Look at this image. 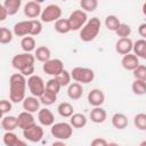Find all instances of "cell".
Returning a JSON list of instances; mask_svg holds the SVG:
<instances>
[{
	"label": "cell",
	"mask_w": 146,
	"mask_h": 146,
	"mask_svg": "<svg viewBox=\"0 0 146 146\" xmlns=\"http://www.w3.org/2000/svg\"><path fill=\"white\" fill-rule=\"evenodd\" d=\"M88 21V16H87V13L82 9H76V10H73L70 16H68V22H70V25H71V29L72 31H79L83 27V25L87 23Z\"/></svg>",
	"instance_id": "8"
},
{
	"label": "cell",
	"mask_w": 146,
	"mask_h": 146,
	"mask_svg": "<svg viewBox=\"0 0 146 146\" xmlns=\"http://www.w3.org/2000/svg\"><path fill=\"white\" fill-rule=\"evenodd\" d=\"M132 51H133L135 55H137L138 57L143 58V55L146 51V40L145 39H139V40L135 41L133 42Z\"/></svg>",
	"instance_id": "34"
},
{
	"label": "cell",
	"mask_w": 146,
	"mask_h": 146,
	"mask_svg": "<svg viewBox=\"0 0 146 146\" xmlns=\"http://www.w3.org/2000/svg\"><path fill=\"white\" fill-rule=\"evenodd\" d=\"M11 100H7V99H1L0 100V110H1V114L2 115H7V113H9L13 108L11 105Z\"/></svg>",
	"instance_id": "41"
},
{
	"label": "cell",
	"mask_w": 146,
	"mask_h": 146,
	"mask_svg": "<svg viewBox=\"0 0 146 146\" xmlns=\"http://www.w3.org/2000/svg\"><path fill=\"white\" fill-rule=\"evenodd\" d=\"M80 7L86 13H92L98 7V0H80Z\"/></svg>",
	"instance_id": "35"
},
{
	"label": "cell",
	"mask_w": 146,
	"mask_h": 146,
	"mask_svg": "<svg viewBox=\"0 0 146 146\" xmlns=\"http://www.w3.org/2000/svg\"><path fill=\"white\" fill-rule=\"evenodd\" d=\"M51 145H52V146H58V145H60V146H65V140L56 139L55 141H52V143H51Z\"/></svg>",
	"instance_id": "45"
},
{
	"label": "cell",
	"mask_w": 146,
	"mask_h": 146,
	"mask_svg": "<svg viewBox=\"0 0 146 146\" xmlns=\"http://www.w3.org/2000/svg\"><path fill=\"white\" fill-rule=\"evenodd\" d=\"M43 128L41 125H38L36 123L27 129H24L23 130V136L26 140L31 141V143H39L42 140L43 138Z\"/></svg>",
	"instance_id": "10"
},
{
	"label": "cell",
	"mask_w": 146,
	"mask_h": 146,
	"mask_svg": "<svg viewBox=\"0 0 146 146\" xmlns=\"http://www.w3.org/2000/svg\"><path fill=\"white\" fill-rule=\"evenodd\" d=\"M38 121L43 127H51L55 123V116L49 108L43 107L38 112Z\"/></svg>",
	"instance_id": "16"
},
{
	"label": "cell",
	"mask_w": 146,
	"mask_h": 146,
	"mask_svg": "<svg viewBox=\"0 0 146 146\" xmlns=\"http://www.w3.org/2000/svg\"><path fill=\"white\" fill-rule=\"evenodd\" d=\"M115 33L120 38H128L131 34V27H130V25H128L125 23H121L119 29L115 31Z\"/></svg>",
	"instance_id": "39"
},
{
	"label": "cell",
	"mask_w": 146,
	"mask_h": 146,
	"mask_svg": "<svg viewBox=\"0 0 146 146\" xmlns=\"http://www.w3.org/2000/svg\"><path fill=\"white\" fill-rule=\"evenodd\" d=\"M39 98H40V102H41L42 105H44V106H50V105H52V104L57 100V94H55V92H52V91L46 89L44 92H43Z\"/></svg>",
	"instance_id": "31"
},
{
	"label": "cell",
	"mask_w": 146,
	"mask_h": 146,
	"mask_svg": "<svg viewBox=\"0 0 146 146\" xmlns=\"http://www.w3.org/2000/svg\"><path fill=\"white\" fill-rule=\"evenodd\" d=\"M22 105H23L24 111H27V112H31V113H36L40 110L41 102H40L39 97H35V96L31 95V96H27V97L24 98V100L22 102Z\"/></svg>",
	"instance_id": "15"
},
{
	"label": "cell",
	"mask_w": 146,
	"mask_h": 146,
	"mask_svg": "<svg viewBox=\"0 0 146 146\" xmlns=\"http://www.w3.org/2000/svg\"><path fill=\"white\" fill-rule=\"evenodd\" d=\"M34 56H35L36 60H39L41 63H44V62H47L51 58V51L48 47L40 46V47H36V49L34 50Z\"/></svg>",
	"instance_id": "24"
},
{
	"label": "cell",
	"mask_w": 146,
	"mask_h": 146,
	"mask_svg": "<svg viewBox=\"0 0 146 146\" xmlns=\"http://www.w3.org/2000/svg\"><path fill=\"white\" fill-rule=\"evenodd\" d=\"M57 112L62 117H71L74 113V108L68 102H63L57 106Z\"/></svg>",
	"instance_id": "29"
},
{
	"label": "cell",
	"mask_w": 146,
	"mask_h": 146,
	"mask_svg": "<svg viewBox=\"0 0 146 146\" xmlns=\"http://www.w3.org/2000/svg\"><path fill=\"white\" fill-rule=\"evenodd\" d=\"M24 15L30 18V19H35L36 17H39L42 13V8H41V3L32 0V1H29L25 3L24 6Z\"/></svg>",
	"instance_id": "11"
},
{
	"label": "cell",
	"mask_w": 146,
	"mask_h": 146,
	"mask_svg": "<svg viewBox=\"0 0 146 146\" xmlns=\"http://www.w3.org/2000/svg\"><path fill=\"white\" fill-rule=\"evenodd\" d=\"M2 141L6 146H18V145H25V141H22L16 133L13 131H6L2 137Z\"/></svg>",
	"instance_id": "23"
},
{
	"label": "cell",
	"mask_w": 146,
	"mask_h": 146,
	"mask_svg": "<svg viewBox=\"0 0 146 146\" xmlns=\"http://www.w3.org/2000/svg\"><path fill=\"white\" fill-rule=\"evenodd\" d=\"M60 16H62V8L56 3H50L42 9L40 18H41V22L43 23H52L59 19Z\"/></svg>",
	"instance_id": "6"
},
{
	"label": "cell",
	"mask_w": 146,
	"mask_h": 146,
	"mask_svg": "<svg viewBox=\"0 0 146 146\" xmlns=\"http://www.w3.org/2000/svg\"><path fill=\"white\" fill-rule=\"evenodd\" d=\"M100 19L98 17H91L87 21L83 27L80 30V39L83 42L94 41L100 32Z\"/></svg>",
	"instance_id": "3"
},
{
	"label": "cell",
	"mask_w": 146,
	"mask_h": 146,
	"mask_svg": "<svg viewBox=\"0 0 146 146\" xmlns=\"http://www.w3.org/2000/svg\"><path fill=\"white\" fill-rule=\"evenodd\" d=\"M89 119L94 123H103L107 119V113L104 108H102V106H96L90 111Z\"/></svg>",
	"instance_id": "20"
},
{
	"label": "cell",
	"mask_w": 146,
	"mask_h": 146,
	"mask_svg": "<svg viewBox=\"0 0 146 146\" xmlns=\"http://www.w3.org/2000/svg\"><path fill=\"white\" fill-rule=\"evenodd\" d=\"M1 128L5 131H14L16 128H18L17 116L14 115H3L1 120Z\"/></svg>",
	"instance_id": "22"
},
{
	"label": "cell",
	"mask_w": 146,
	"mask_h": 146,
	"mask_svg": "<svg viewBox=\"0 0 146 146\" xmlns=\"http://www.w3.org/2000/svg\"><path fill=\"white\" fill-rule=\"evenodd\" d=\"M140 146H146V140L141 141V143H140Z\"/></svg>",
	"instance_id": "47"
},
{
	"label": "cell",
	"mask_w": 146,
	"mask_h": 146,
	"mask_svg": "<svg viewBox=\"0 0 146 146\" xmlns=\"http://www.w3.org/2000/svg\"><path fill=\"white\" fill-rule=\"evenodd\" d=\"M143 58H144V59H146V51L144 52V55H143Z\"/></svg>",
	"instance_id": "49"
},
{
	"label": "cell",
	"mask_w": 146,
	"mask_h": 146,
	"mask_svg": "<svg viewBox=\"0 0 146 146\" xmlns=\"http://www.w3.org/2000/svg\"><path fill=\"white\" fill-rule=\"evenodd\" d=\"M50 133L55 139L67 140L73 135V127L71 123L67 122H57L51 125Z\"/></svg>",
	"instance_id": "4"
},
{
	"label": "cell",
	"mask_w": 146,
	"mask_h": 146,
	"mask_svg": "<svg viewBox=\"0 0 146 146\" xmlns=\"http://www.w3.org/2000/svg\"><path fill=\"white\" fill-rule=\"evenodd\" d=\"M27 80L22 73H14L9 78V99L13 103H21L26 97Z\"/></svg>",
	"instance_id": "1"
},
{
	"label": "cell",
	"mask_w": 146,
	"mask_h": 146,
	"mask_svg": "<svg viewBox=\"0 0 146 146\" xmlns=\"http://www.w3.org/2000/svg\"><path fill=\"white\" fill-rule=\"evenodd\" d=\"M21 47H22L23 51H25V52H32L33 50L36 49L35 39H34L32 35L23 36L22 40H21Z\"/></svg>",
	"instance_id": "27"
},
{
	"label": "cell",
	"mask_w": 146,
	"mask_h": 146,
	"mask_svg": "<svg viewBox=\"0 0 146 146\" xmlns=\"http://www.w3.org/2000/svg\"><path fill=\"white\" fill-rule=\"evenodd\" d=\"M132 48H133V42L129 36L120 38L115 42V51L119 55H127L132 51Z\"/></svg>",
	"instance_id": "13"
},
{
	"label": "cell",
	"mask_w": 146,
	"mask_h": 146,
	"mask_svg": "<svg viewBox=\"0 0 146 146\" xmlns=\"http://www.w3.org/2000/svg\"><path fill=\"white\" fill-rule=\"evenodd\" d=\"M34 1H36V2H39V3H42V2H44L46 0H34Z\"/></svg>",
	"instance_id": "48"
},
{
	"label": "cell",
	"mask_w": 146,
	"mask_h": 146,
	"mask_svg": "<svg viewBox=\"0 0 146 146\" xmlns=\"http://www.w3.org/2000/svg\"><path fill=\"white\" fill-rule=\"evenodd\" d=\"M131 90L135 95L137 96H143L146 94V81L145 80H139L135 79V81L131 84Z\"/></svg>",
	"instance_id": "32"
},
{
	"label": "cell",
	"mask_w": 146,
	"mask_h": 146,
	"mask_svg": "<svg viewBox=\"0 0 146 146\" xmlns=\"http://www.w3.org/2000/svg\"><path fill=\"white\" fill-rule=\"evenodd\" d=\"M133 124L138 130L146 131V113H138L133 117Z\"/></svg>",
	"instance_id": "36"
},
{
	"label": "cell",
	"mask_w": 146,
	"mask_h": 146,
	"mask_svg": "<svg viewBox=\"0 0 146 146\" xmlns=\"http://www.w3.org/2000/svg\"><path fill=\"white\" fill-rule=\"evenodd\" d=\"M87 122H88V119L82 113H73V115L70 117V123L72 124L73 128H76V129H81L86 127Z\"/></svg>",
	"instance_id": "25"
},
{
	"label": "cell",
	"mask_w": 146,
	"mask_h": 146,
	"mask_svg": "<svg viewBox=\"0 0 146 146\" xmlns=\"http://www.w3.org/2000/svg\"><path fill=\"white\" fill-rule=\"evenodd\" d=\"M104 24H105V26H106L107 30L115 32V31L119 29V26H120V24H121V21H120V18H119L116 15H108V16H106V18H105Z\"/></svg>",
	"instance_id": "30"
},
{
	"label": "cell",
	"mask_w": 146,
	"mask_h": 146,
	"mask_svg": "<svg viewBox=\"0 0 146 146\" xmlns=\"http://www.w3.org/2000/svg\"><path fill=\"white\" fill-rule=\"evenodd\" d=\"M27 88L31 95L35 97H40L46 90V83L40 75L32 74L31 76L27 78Z\"/></svg>",
	"instance_id": "7"
},
{
	"label": "cell",
	"mask_w": 146,
	"mask_h": 146,
	"mask_svg": "<svg viewBox=\"0 0 146 146\" xmlns=\"http://www.w3.org/2000/svg\"><path fill=\"white\" fill-rule=\"evenodd\" d=\"M14 32L10 31L9 29L2 26L0 29V43L1 44H7V43H10L13 41V38H14Z\"/></svg>",
	"instance_id": "33"
},
{
	"label": "cell",
	"mask_w": 146,
	"mask_h": 146,
	"mask_svg": "<svg viewBox=\"0 0 146 146\" xmlns=\"http://www.w3.org/2000/svg\"><path fill=\"white\" fill-rule=\"evenodd\" d=\"M91 145L92 146H106V145H108V141L104 138L98 137V138H95L94 140H91Z\"/></svg>",
	"instance_id": "42"
},
{
	"label": "cell",
	"mask_w": 146,
	"mask_h": 146,
	"mask_svg": "<svg viewBox=\"0 0 146 146\" xmlns=\"http://www.w3.org/2000/svg\"><path fill=\"white\" fill-rule=\"evenodd\" d=\"M111 121H112V125L117 130H123L128 127V117L123 113H119V112L114 113Z\"/></svg>",
	"instance_id": "21"
},
{
	"label": "cell",
	"mask_w": 146,
	"mask_h": 146,
	"mask_svg": "<svg viewBox=\"0 0 146 146\" xmlns=\"http://www.w3.org/2000/svg\"><path fill=\"white\" fill-rule=\"evenodd\" d=\"M17 122H18V128L24 130V129H27V128L34 125L35 124V119L33 116V113L27 112V111H23L18 114Z\"/></svg>",
	"instance_id": "17"
},
{
	"label": "cell",
	"mask_w": 146,
	"mask_h": 146,
	"mask_svg": "<svg viewBox=\"0 0 146 146\" xmlns=\"http://www.w3.org/2000/svg\"><path fill=\"white\" fill-rule=\"evenodd\" d=\"M132 74H133L135 79H139V80H145L146 81V65L139 64L132 71Z\"/></svg>",
	"instance_id": "40"
},
{
	"label": "cell",
	"mask_w": 146,
	"mask_h": 146,
	"mask_svg": "<svg viewBox=\"0 0 146 146\" xmlns=\"http://www.w3.org/2000/svg\"><path fill=\"white\" fill-rule=\"evenodd\" d=\"M54 29L59 34H66V33H68V32L72 31L71 25H70V22H68V18H59V19H57L55 22Z\"/></svg>",
	"instance_id": "26"
},
{
	"label": "cell",
	"mask_w": 146,
	"mask_h": 146,
	"mask_svg": "<svg viewBox=\"0 0 146 146\" xmlns=\"http://www.w3.org/2000/svg\"><path fill=\"white\" fill-rule=\"evenodd\" d=\"M13 32L16 36H26L31 35L32 32V19L21 21L16 23L13 27Z\"/></svg>",
	"instance_id": "12"
},
{
	"label": "cell",
	"mask_w": 146,
	"mask_h": 146,
	"mask_svg": "<svg viewBox=\"0 0 146 146\" xmlns=\"http://www.w3.org/2000/svg\"><path fill=\"white\" fill-rule=\"evenodd\" d=\"M2 5L6 7L9 16H14L18 13L22 6V0H5Z\"/></svg>",
	"instance_id": "28"
},
{
	"label": "cell",
	"mask_w": 146,
	"mask_h": 146,
	"mask_svg": "<svg viewBox=\"0 0 146 146\" xmlns=\"http://www.w3.org/2000/svg\"><path fill=\"white\" fill-rule=\"evenodd\" d=\"M83 95V88L80 82H71L67 87V96L72 100H78Z\"/></svg>",
	"instance_id": "19"
},
{
	"label": "cell",
	"mask_w": 146,
	"mask_h": 146,
	"mask_svg": "<svg viewBox=\"0 0 146 146\" xmlns=\"http://www.w3.org/2000/svg\"><path fill=\"white\" fill-rule=\"evenodd\" d=\"M139 57L135 54H127V55H123L122 59H121V65L124 70L127 71H133L138 65H139Z\"/></svg>",
	"instance_id": "18"
},
{
	"label": "cell",
	"mask_w": 146,
	"mask_h": 146,
	"mask_svg": "<svg viewBox=\"0 0 146 146\" xmlns=\"http://www.w3.org/2000/svg\"><path fill=\"white\" fill-rule=\"evenodd\" d=\"M87 99H88V103L94 107L102 106L105 102V94L103 92V90L95 88V89H91L89 91V94L87 96Z\"/></svg>",
	"instance_id": "14"
},
{
	"label": "cell",
	"mask_w": 146,
	"mask_h": 146,
	"mask_svg": "<svg viewBox=\"0 0 146 146\" xmlns=\"http://www.w3.org/2000/svg\"><path fill=\"white\" fill-rule=\"evenodd\" d=\"M42 70L46 74L51 75V76H57L59 75L65 68L64 64L59 58H50L49 60L44 62L42 65Z\"/></svg>",
	"instance_id": "9"
},
{
	"label": "cell",
	"mask_w": 146,
	"mask_h": 146,
	"mask_svg": "<svg viewBox=\"0 0 146 146\" xmlns=\"http://www.w3.org/2000/svg\"><path fill=\"white\" fill-rule=\"evenodd\" d=\"M141 11H143V14L146 16V2H144V3H143V7H141Z\"/></svg>",
	"instance_id": "46"
},
{
	"label": "cell",
	"mask_w": 146,
	"mask_h": 146,
	"mask_svg": "<svg viewBox=\"0 0 146 146\" xmlns=\"http://www.w3.org/2000/svg\"><path fill=\"white\" fill-rule=\"evenodd\" d=\"M138 33L140 36H143V39L146 40V23H143L139 25L138 27Z\"/></svg>",
	"instance_id": "44"
},
{
	"label": "cell",
	"mask_w": 146,
	"mask_h": 146,
	"mask_svg": "<svg viewBox=\"0 0 146 146\" xmlns=\"http://www.w3.org/2000/svg\"><path fill=\"white\" fill-rule=\"evenodd\" d=\"M34 63H35V56L32 55L31 52H25V51L15 55L11 59L13 67L27 78L34 73Z\"/></svg>",
	"instance_id": "2"
},
{
	"label": "cell",
	"mask_w": 146,
	"mask_h": 146,
	"mask_svg": "<svg viewBox=\"0 0 146 146\" xmlns=\"http://www.w3.org/2000/svg\"><path fill=\"white\" fill-rule=\"evenodd\" d=\"M58 79V81L60 82L62 87H68L70 83H71V80H72V75H71V72L64 70L59 75L56 76Z\"/></svg>",
	"instance_id": "38"
},
{
	"label": "cell",
	"mask_w": 146,
	"mask_h": 146,
	"mask_svg": "<svg viewBox=\"0 0 146 146\" xmlns=\"http://www.w3.org/2000/svg\"><path fill=\"white\" fill-rule=\"evenodd\" d=\"M7 16H9V14H8L7 9H6V7H5L3 5H1V6H0V21L3 22V21L7 18Z\"/></svg>",
	"instance_id": "43"
},
{
	"label": "cell",
	"mask_w": 146,
	"mask_h": 146,
	"mask_svg": "<svg viewBox=\"0 0 146 146\" xmlns=\"http://www.w3.org/2000/svg\"><path fill=\"white\" fill-rule=\"evenodd\" d=\"M60 88H62V84H60V82L58 81V79L56 76L49 79L47 81V83H46V89H48V90H50V91H52V92H55L57 95H58Z\"/></svg>",
	"instance_id": "37"
},
{
	"label": "cell",
	"mask_w": 146,
	"mask_h": 146,
	"mask_svg": "<svg viewBox=\"0 0 146 146\" xmlns=\"http://www.w3.org/2000/svg\"><path fill=\"white\" fill-rule=\"evenodd\" d=\"M71 75L74 81L80 82L81 84L90 83L95 79V72L89 67L76 66L71 71Z\"/></svg>",
	"instance_id": "5"
}]
</instances>
